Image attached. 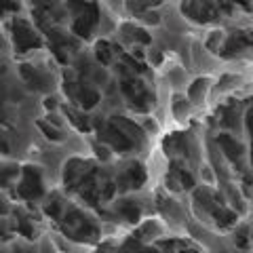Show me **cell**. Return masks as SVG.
Masks as SVG:
<instances>
[{
    "mask_svg": "<svg viewBox=\"0 0 253 253\" xmlns=\"http://www.w3.org/2000/svg\"><path fill=\"white\" fill-rule=\"evenodd\" d=\"M13 42H15L17 53H28L32 49H41L42 46L41 36H38L34 32V28L21 17H15V21H13Z\"/></svg>",
    "mask_w": 253,
    "mask_h": 253,
    "instance_id": "cell-5",
    "label": "cell"
},
{
    "mask_svg": "<svg viewBox=\"0 0 253 253\" xmlns=\"http://www.w3.org/2000/svg\"><path fill=\"white\" fill-rule=\"evenodd\" d=\"M19 11V0H0V17L6 13H17Z\"/></svg>",
    "mask_w": 253,
    "mask_h": 253,
    "instance_id": "cell-20",
    "label": "cell"
},
{
    "mask_svg": "<svg viewBox=\"0 0 253 253\" xmlns=\"http://www.w3.org/2000/svg\"><path fill=\"white\" fill-rule=\"evenodd\" d=\"M17 232H19V234H23L26 239H34V228H32L26 219H21L19 224H17Z\"/></svg>",
    "mask_w": 253,
    "mask_h": 253,
    "instance_id": "cell-24",
    "label": "cell"
},
{
    "mask_svg": "<svg viewBox=\"0 0 253 253\" xmlns=\"http://www.w3.org/2000/svg\"><path fill=\"white\" fill-rule=\"evenodd\" d=\"M9 144H6V139L4 137H0V152H2V154H9Z\"/></svg>",
    "mask_w": 253,
    "mask_h": 253,
    "instance_id": "cell-29",
    "label": "cell"
},
{
    "mask_svg": "<svg viewBox=\"0 0 253 253\" xmlns=\"http://www.w3.org/2000/svg\"><path fill=\"white\" fill-rule=\"evenodd\" d=\"M133 57H137V59H141V57H144V53H141V49H139V46H135V51H133Z\"/></svg>",
    "mask_w": 253,
    "mask_h": 253,
    "instance_id": "cell-31",
    "label": "cell"
},
{
    "mask_svg": "<svg viewBox=\"0 0 253 253\" xmlns=\"http://www.w3.org/2000/svg\"><path fill=\"white\" fill-rule=\"evenodd\" d=\"M17 194L26 201H34L42 194V179H41V173H38L34 167H26L23 169V177H21V184L17 188Z\"/></svg>",
    "mask_w": 253,
    "mask_h": 253,
    "instance_id": "cell-7",
    "label": "cell"
},
{
    "mask_svg": "<svg viewBox=\"0 0 253 253\" xmlns=\"http://www.w3.org/2000/svg\"><path fill=\"white\" fill-rule=\"evenodd\" d=\"M221 38H224V36H221V32H213V34H211V38L207 41V46H209L211 51L219 49V42H221Z\"/></svg>",
    "mask_w": 253,
    "mask_h": 253,
    "instance_id": "cell-25",
    "label": "cell"
},
{
    "mask_svg": "<svg viewBox=\"0 0 253 253\" xmlns=\"http://www.w3.org/2000/svg\"><path fill=\"white\" fill-rule=\"evenodd\" d=\"M84 169H86V163L81 161V158H72L70 163H66V167H63V181H66V188L74 190Z\"/></svg>",
    "mask_w": 253,
    "mask_h": 253,
    "instance_id": "cell-10",
    "label": "cell"
},
{
    "mask_svg": "<svg viewBox=\"0 0 253 253\" xmlns=\"http://www.w3.org/2000/svg\"><path fill=\"white\" fill-rule=\"evenodd\" d=\"M181 11L196 23L215 21L221 13L219 2H215V0H184L181 2Z\"/></svg>",
    "mask_w": 253,
    "mask_h": 253,
    "instance_id": "cell-4",
    "label": "cell"
},
{
    "mask_svg": "<svg viewBox=\"0 0 253 253\" xmlns=\"http://www.w3.org/2000/svg\"><path fill=\"white\" fill-rule=\"evenodd\" d=\"M141 19H144L146 23H158V13H154V11H144Z\"/></svg>",
    "mask_w": 253,
    "mask_h": 253,
    "instance_id": "cell-27",
    "label": "cell"
},
{
    "mask_svg": "<svg viewBox=\"0 0 253 253\" xmlns=\"http://www.w3.org/2000/svg\"><path fill=\"white\" fill-rule=\"evenodd\" d=\"M205 84H207V81H196L192 86H190V91H188L190 99H199L201 97V91L205 93Z\"/></svg>",
    "mask_w": 253,
    "mask_h": 253,
    "instance_id": "cell-23",
    "label": "cell"
},
{
    "mask_svg": "<svg viewBox=\"0 0 253 253\" xmlns=\"http://www.w3.org/2000/svg\"><path fill=\"white\" fill-rule=\"evenodd\" d=\"M61 203L57 201V199H53L49 205H46V207H44V211H46V215H51L53 219H59L61 217Z\"/></svg>",
    "mask_w": 253,
    "mask_h": 253,
    "instance_id": "cell-21",
    "label": "cell"
},
{
    "mask_svg": "<svg viewBox=\"0 0 253 253\" xmlns=\"http://www.w3.org/2000/svg\"><path fill=\"white\" fill-rule=\"evenodd\" d=\"M19 175V169L15 165H9V167H2L0 169V186H11V181Z\"/></svg>",
    "mask_w": 253,
    "mask_h": 253,
    "instance_id": "cell-18",
    "label": "cell"
},
{
    "mask_svg": "<svg viewBox=\"0 0 253 253\" xmlns=\"http://www.w3.org/2000/svg\"><path fill=\"white\" fill-rule=\"evenodd\" d=\"M123 32L131 38V41H137V42H141V44H148V42H150V36L146 34V30H141V28H135V26H129V23H125Z\"/></svg>",
    "mask_w": 253,
    "mask_h": 253,
    "instance_id": "cell-17",
    "label": "cell"
},
{
    "mask_svg": "<svg viewBox=\"0 0 253 253\" xmlns=\"http://www.w3.org/2000/svg\"><path fill=\"white\" fill-rule=\"evenodd\" d=\"M144 181H146V171L144 167H141L139 163H131L129 167L125 169L123 173V177L118 179V186L116 188H121V190H126V188H141L144 186Z\"/></svg>",
    "mask_w": 253,
    "mask_h": 253,
    "instance_id": "cell-8",
    "label": "cell"
},
{
    "mask_svg": "<svg viewBox=\"0 0 253 253\" xmlns=\"http://www.w3.org/2000/svg\"><path fill=\"white\" fill-rule=\"evenodd\" d=\"M19 72H21V76H23V81H26L32 89H46V78L38 72L36 68H32V66H28V63H23V66H19Z\"/></svg>",
    "mask_w": 253,
    "mask_h": 253,
    "instance_id": "cell-11",
    "label": "cell"
},
{
    "mask_svg": "<svg viewBox=\"0 0 253 253\" xmlns=\"http://www.w3.org/2000/svg\"><path fill=\"white\" fill-rule=\"evenodd\" d=\"M4 213H6V205L2 203V199H0V215H4Z\"/></svg>",
    "mask_w": 253,
    "mask_h": 253,
    "instance_id": "cell-33",
    "label": "cell"
},
{
    "mask_svg": "<svg viewBox=\"0 0 253 253\" xmlns=\"http://www.w3.org/2000/svg\"><path fill=\"white\" fill-rule=\"evenodd\" d=\"M0 239H9V236H6V228L4 226H0Z\"/></svg>",
    "mask_w": 253,
    "mask_h": 253,
    "instance_id": "cell-32",
    "label": "cell"
},
{
    "mask_svg": "<svg viewBox=\"0 0 253 253\" xmlns=\"http://www.w3.org/2000/svg\"><path fill=\"white\" fill-rule=\"evenodd\" d=\"M93 148H95V152H97V156H99V158H104V161H106V158H108V150H106L104 146H97V144H95Z\"/></svg>",
    "mask_w": 253,
    "mask_h": 253,
    "instance_id": "cell-28",
    "label": "cell"
},
{
    "mask_svg": "<svg viewBox=\"0 0 253 253\" xmlns=\"http://www.w3.org/2000/svg\"><path fill=\"white\" fill-rule=\"evenodd\" d=\"M247 46H251V32L249 30L234 32V34L226 41L221 55H226V57H228V55H234V53H239L243 49H247Z\"/></svg>",
    "mask_w": 253,
    "mask_h": 253,
    "instance_id": "cell-9",
    "label": "cell"
},
{
    "mask_svg": "<svg viewBox=\"0 0 253 253\" xmlns=\"http://www.w3.org/2000/svg\"><path fill=\"white\" fill-rule=\"evenodd\" d=\"M217 141H219V146H221V150L226 152V156L230 158V161H239V158L243 156V146L236 141L234 137H230V135H226V133H221V135L217 137Z\"/></svg>",
    "mask_w": 253,
    "mask_h": 253,
    "instance_id": "cell-12",
    "label": "cell"
},
{
    "mask_svg": "<svg viewBox=\"0 0 253 253\" xmlns=\"http://www.w3.org/2000/svg\"><path fill=\"white\" fill-rule=\"evenodd\" d=\"M121 91L126 95V99H129V106L133 110H137V112H148L150 108H152V95L146 91V86L141 81H137L135 76H125L121 81Z\"/></svg>",
    "mask_w": 253,
    "mask_h": 253,
    "instance_id": "cell-3",
    "label": "cell"
},
{
    "mask_svg": "<svg viewBox=\"0 0 253 253\" xmlns=\"http://www.w3.org/2000/svg\"><path fill=\"white\" fill-rule=\"evenodd\" d=\"M118 211H121L123 215L126 217V221H137L139 219V207L133 201H121V205H118Z\"/></svg>",
    "mask_w": 253,
    "mask_h": 253,
    "instance_id": "cell-16",
    "label": "cell"
},
{
    "mask_svg": "<svg viewBox=\"0 0 253 253\" xmlns=\"http://www.w3.org/2000/svg\"><path fill=\"white\" fill-rule=\"evenodd\" d=\"M234 241L239 247H249V241H247V228H241V232L234 236Z\"/></svg>",
    "mask_w": 253,
    "mask_h": 253,
    "instance_id": "cell-26",
    "label": "cell"
},
{
    "mask_svg": "<svg viewBox=\"0 0 253 253\" xmlns=\"http://www.w3.org/2000/svg\"><path fill=\"white\" fill-rule=\"evenodd\" d=\"M234 2H239V4L245 6V9H249V0H234Z\"/></svg>",
    "mask_w": 253,
    "mask_h": 253,
    "instance_id": "cell-34",
    "label": "cell"
},
{
    "mask_svg": "<svg viewBox=\"0 0 253 253\" xmlns=\"http://www.w3.org/2000/svg\"><path fill=\"white\" fill-rule=\"evenodd\" d=\"M61 230L66 232L70 239L76 241H86V239H95L97 236V228H95L89 217H84L81 211L70 209L66 211V215L61 219Z\"/></svg>",
    "mask_w": 253,
    "mask_h": 253,
    "instance_id": "cell-2",
    "label": "cell"
},
{
    "mask_svg": "<svg viewBox=\"0 0 253 253\" xmlns=\"http://www.w3.org/2000/svg\"><path fill=\"white\" fill-rule=\"evenodd\" d=\"M55 106H57V104H55L53 97H46V99H44V108H46V110H55Z\"/></svg>",
    "mask_w": 253,
    "mask_h": 253,
    "instance_id": "cell-30",
    "label": "cell"
},
{
    "mask_svg": "<svg viewBox=\"0 0 253 253\" xmlns=\"http://www.w3.org/2000/svg\"><path fill=\"white\" fill-rule=\"evenodd\" d=\"M38 126H41V131H42L49 139H55V141H59V139H61V133H59L57 129H53V126H49L46 123H42V121H41V123H38Z\"/></svg>",
    "mask_w": 253,
    "mask_h": 253,
    "instance_id": "cell-22",
    "label": "cell"
},
{
    "mask_svg": "<svg viewBox=\"0 0 253 253\" xmlns=\"http://www.w3.org/2000/svg\"><path fill=\"white\" fill-rule=\"evenodd\" d=\"M95 55H97V59L104 63V66H110V63H112V57H114V46L108 41H99L95 44Z\"/></svg>",
    "mask_w": 253,
    "mask_h": 253,
    "instance_id": "cell-14",
    "label": "cell"
},
{
    "mask_svg": "<svg viewBox=\"0 0 253 253\" xmlns=\"http://www.w3.org/2000/svg\"><path fill=\"white\" fill-rule=\"evenodd\" d=\"M66 9L72 13V32L81 38H89L99 21V9L91 0H68Z\"/></svg>",
    "mask_w": 253,
    "mask_h": 253,
    "instance_id": "cell-1",
    "label": "cell"
},
{
    "mask_svg": "<svg viewBox=\"0 0 253 253\" xmlns=\"http://www.w3.org/2000/svg\"><path fill=\"white\" fill-rule=\"evenodd\" d=\"M156 247H161V249H196L194 245H190L186 241H161V243H156Z\"/></svg>",
    "mask_w": 253,
    "mask_h": 253,
    "instance_id": "cell-19",
    "label": "cell"
},
{
    "mask_svg": "<svg viewBox=\"0 0 253 253\" xmlns=\"http://www.w3.org/2000/svg\"><path fill=\"white\" fill-rule=\"evenodd\" d=\"M63 112H66L68 121L72 123L78 131H91V125H89V121H86V116H83L81 112H76V110H72V108H63Z\"/></svg>",
    "mask_w": 253,
    "mask_h": 253,
    "instance_id": "cell-15",
    "label": "cell"
},
{
    "mask_svg": "<svg viewBox=\"0 0 253 253\" xmlns=\"http://www.w3.org/2000/svg\"><path fill=\"white\" fill-rule=\"evenodd\" d=\"M211 213H213V217H215V224L219 228H228V226H232L234 221H236V213L230 211V209H226L221 203H217L215 207L211 209Z\"/></svg>",
    "mask_w": 253,
    "mask_h": 253,
    "instance_id": "cell-13",
    "label": "cell"
},
{
    "mask_svg": "<svg viewBox=\"0 0 253 253\" xmlns=\"http://www.w3.org/2000/svg\"><path fill=\"white\" fill-rule=\"evenodd\" d=\"M97 133H99V139L110 144L114 150L118 152H125V150H131L135 146V141H133L129 135H125V133L118 129L114 123H101L97 121Z\"/></svg>",
    "mask_w": 253,
    "mask_h": 253,
    "instance_id": "cell-6",
    "label": "cell"
}]
</instances>
